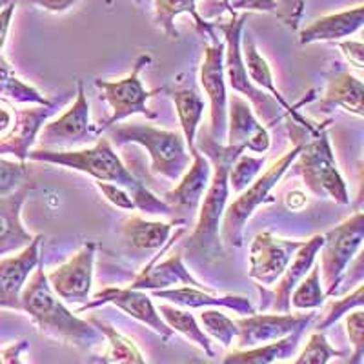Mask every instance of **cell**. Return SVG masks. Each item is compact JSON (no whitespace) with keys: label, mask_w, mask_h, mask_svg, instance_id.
<instances>
[{"label":"cell","mask_w":364,"mask_h":364,"mask_svg":"<svg viewBox=\"0 0 364 364\" xmlns=\"http://www.w3.org/2000/svg\"><path fill=\"white\" fill-rule=\"evenodd\" d=\"M200 328L206 330V333H210L215 341H219L224 348H230L233 344V341L237 339V333H239V326H237L235 318L228 317L226 314L219 310V308H206V310H200L199 317Z\"/></svg>","instance_id":"35"},{"label":"cell","mask_w":364,"mask_h":364,"mask_svg":"<svg viewBox=\"0 0 364 364\" xmlns=\"http://www.w3.org/2000/svg\"><path fill=\"white\" fill-rule=\"evenodd\" d=\"M275 364H284V363H275Z\"/></svg>","instance_id":"49"},{"label":"cell","mask_w":364,"mask_h":364,"mask_svg":"<svg viewBox=\"0 0 364 364\" xmlns=\"http://www.w3.org/2000/svg\"><path fill=\"white\" fill-rule=\"evenodd\" d=\"M195 146L203 149V155L211 164V178L208 190L203 197L199 208V219L195 224L193 233L188 239L186 246L190 252L203 255L206 259L220 255L223 242H220V219L230 199V182L228 175L232 170V164L245 149L237 146H228L215 142L208 135V132L200 133L199 139H195ZM197 148V149H199Z\"/></svg>","instance_id":"1"},{"label":"cell","mask_w":364,"mask_h":364,"mask_svg":"<svg viewBox=\"0 0 364 364\" xmlns=\"http://www.w3.org/2000/svg\"><path fill=\"white\" fill-rule=\"evenodd\" d=\"M155 22L162 29L168 38H177L178 31L175 28V18L178 15H191L195 21V26L200 31V35H206L208 38L213 37V26L211 22H206L197 11V0H154Z\"/></svg>","instance_id":"31"},{"label":"cell","mask_w":364,"mask_h":364,"mask_svg":"<svg viewBox=\"0 0 364 364\" xmlns=\"http://www.w3.org/2000/svg\"><path fill=\"white\" fill-rule=\"evenodd\" d=\"M42 235H35L24 250L0 259V310L21 311L22 290L42 261Z\"/></svg>","instance_id":"17"},{"label":"cell","mask_w":364,"mask_h":364,"mask_svg":"<svg viewBox=\"0 0 364 364\" xmlns=\"http://www.w3.org/2000/svg\"><path fill=\"white\" fill-rule=\"evenodd\" d=\"M211 178V164L203 154L191 155V164L186 173L178 178V184L164 195V203L170 210L182 215H193L197 213L203 203V197L208 190Z\"/></svg>","instance_id":"19"},{"label":"cell","mask_w":364,"mask_h":364,"mask_svg":"<svg viewBox=\"0 0 364 364\" xmlns=\"http://www.w3.org/2000/svg\"><path fill=\"white\" fill-rule=\"evenodd\" d=\"M364 21V6L357 4L343 11L324 15L306 28L301 29L299 41L301 44H315V42H337L360 31Z\"/></svg>","instance_id":"24"},{"label":"cell","mask_w":364,"mask_h":364,"mask_svg":"<svg viewBox=\"0 0 364 364\" xmlns=\"http://www.w3.org/2000/svg\"><path fill=\"white\" fill-rule=\"evenodd\" d=\"M28 164L0 157V197L15 193L28 184Z\"/></svg>","instance_id":"39"},{"label":"cell","mask_w":364,"mask_h":364,"mask_svg":"<svg viewBox=\"0 0 364 364\" xmlns=\"http://www.w3.org/2000/svg\"><path fill=\"white\" fill-rule=\"evenodd\" d=\"M304 240H290L275 237L272 232L257 233L250 245L248 275L257 286L272 290L281 279Z\"/></svg>","instance_id":"12"},{"label":"cell","mask_w":364,"mask_h":364,"mask_svg":"<svg viewBox=\"0 0 364 364\" xmlns=\"http://www.w3.org/2000/svg\"><path fill=\"white\" fill-rule=\"evenodd\" d=\"M240 50H242V58H245L246 71H248V77L250 80H252L253 86L266 91V93H268V95L279 104V106H281L282 112L286 113V117H290L291 120H295V122H299V124L302 126L310 124V120H308L306 117H302L301 113L297 112L299 106H291V104H288V100L282 97L279 87L275 86L272 68H269L268 60L259 53L255 42H253L252 35L250 33H246L245 37H242V41H240Z\"/></svg>","instance_id":"23"},{"label":"cell","mask_w":364,"mask_h":364,"mask_svg":"<svg viewBox=\"0 0 364 364\" xmlns=\"http://www.w3.org/2000/svg\"><path fill=\"white\" fill-rule=\"evenodd\" d=\"M93 184H95L97 190L102 193L104 199L108 200L109 204H113L115 208L124 211L135 210V204H133L132 197H129V193L122 186L113 184V182H102V181H93Z\"/></svg>","instance_id":"41"},{"label":"cell","mask_w":364,"mask_h":364,"mask_svg":"<svg viewBox=\"0 0 364 364\" xmlns=\"http://www.w3.org/2000/svg\"><path fill=\"white\" fill-rule=\"evenodd\" d=\"M186 224V220H146L139 215H132L126 219L120 228V235L132 246L133 250H161L170 240L177 226Z\"/></svg>","instance_id":"27"},{"label":"cell","mask_w":364,"mask_h":364,"mask_svg":"<svg viewBox=\"0 0 364 364\" xmlns=\"http://www.w3.org/2000/svg\"><path fill=\"white\" fill-rule=\"evenodd\" d=\"M266 166V155L261 157H253L248 154H240L232 164V170L228 175V182H230V191L239 195L240 191H245L246 188L255 181L259 175L262 173V168Z\"/></svg>","instance_id":"36"},{"label":"cell","mask_w":364,"mask_h":364,"mask_svg":"<svg viewBox=\"0 0 364 364\" xmlns=\"http://www.w3.org/2000/svg\"><path fill=\"white\" fill-rule=\"evenodd\" d=\"M159 315L166 323V326L170 328L173 333H181L184 339H188L190 343H193L195 346H199L206 357H213V348H211L210 337L204 333V330L200 328L199 321L195 315H191L190 311L184 310V308L173 306V304H166L161 302L157 306Z\"/></svg>","instance_id":"32"},{"label":"cell","mask_w":364,"mask_h":364,"mask_svg":"<svg viewBox=\"0 0 364 364\" xmlns=\"http://www.w3.org/2000/svg\"><path fill=\"white\" fill-rule=\"evenodd\" d=\"M28 161L63 166L68 170L86 173L93 181L113 182L124 188L129 197L144 188V184L122 164L108 136H99L95 144L80 149H31Z\"/></svg>","instance_id":"5"},{"label":"cell","mask_w":364,"mask_h":364,"mask_svg":"<svg viewBox=\"0 0 364 364\" xmlns=\"http://www.w3.org/2000/svg\"><path fill=\"white\" fill-rule=\"evenodd\" d=\"M339 50L343 51V55L346 57V60L350 63V66H353L355 70H363L364 66V46L360 41H343L339 42Z\"/></svg>","instance_id":"44"},{"label":"cell","mask_w":364,"mask_h":364,"mask_svg":"<svg viewBox=\"0 0 364 364\" xmlns=\"http://www.w3.org/2000/svg\"><path fill=\"white\" fill-rule=\"evenodd\" d=\"M224 2H226V0H223V6H224Z\"/></svg>","instance_id":"50"},{"label":"cell","mask_w":364,"mask_h":364,"mask_svg":"<svg viewBox=\"0 0 364 364\" xmlns=\"http://www.w3.org/2000/svg\"><path fill=\"white\" fill-rule=\"evenodd\" d=\"M151 63L149 55H141L133 64L132 71L126 75L124 79L119 80H102L95 79V87L100 91V99H104L112 108V117H109L102 126H97L99 133L102 135L104 132L112 126L120 124L128 120L129 117L142 115L149 120H155V115L148 106V100L155 97L157 93H162L164 90L148 91L141 80L142 68Z\"/></svg>","instance_id":"9"},{"label":"cell","mask_w":364,"mask_h":364,"mask_svg":"<svg viewBox=\"0 0 364 364\" xmlns=\"http://www.w3.org/2000/svg\"><path fill=\"white\" fill-rule=\"evenodd\" d=\"M55 106H29L18 109L15 128L6 141L0 142V157L13 155L18 162L28 161L31 146L37 142L38 132L46 124V120L53 115Z\"/></svg>","instance_id":"25"},{"label":"cell","mask_w":364,"mask_h":364,"mask_svg":"<svg viewBox=\"0 0 364 364\" xmlns=\"http://www.w3.org/2000/svg\"><path fill=\"white\" fill-rule=\"evenodd\" d=\"M21 311L28 314L42 336L50 339L71 344L80 350L104 343L102 333L87 318H80L68 310L66 304L53 294L46 279L42 261L22 290Z\"/></svg>","instance_id":"2"},{"label":"cell","mask_w":364,"mask_h":364,"mask_svg":"<svg viewBox=\"0 0 364 364\" xmlns=\"http://www.w3.org/2000/svg\"><path fill=\"white\" fill-rule=\"evenodd\" d=\"M286 119H288L290 136L294 139V148L288 154L282 155L281 159H277L269 168H266L264 173L259 175L245 191H240L237 195L235 200H232L226 206V210L223 213V219H220L219 235L220 240H223L228 248H240L242 246L246 223L253 215V211L268 200L273 188L281 182L286 171L290 170L291 162L299 155V149H301V129L308 128L311 122L308 126H302L299 122H295V120H291L290 117H286Z\"/></svg>","instance_id":"4"},{"label":"cell","mask_w":364,"mask_h":364,"mask_svg":"<svg viewBox=\"0 0 364 364\" xmlns=\"http://www.w3.org/2000/svg\"><path fill=\"white\" fill-rule=\"evenodd\" d=\"M315 318V311L308 314H252L235 318L237 350L255 348L261 344L275 343L291 336L294 331L308 328Z\"/></svg>","instance_id":"15"},{"label":"cell","mask_w":364,"mask_h":364,"mask_svg":"<svg viewBox=\"0 0 364 364\" xmlns=\"http://www.w3.org/2000/svg\"><path fill=\"white\" fill-rule=\"evenodd\" d=\"M344 357V352L336 350L328 343L323 331H314L308 339L306 346L295 357L294 364H330V360Z\"/></svg>","instance_id":"37"},{"label":"cell","mask_w":364,"mask_h":364,"mask_svg":"<svg viewBox=\"0 0 364 364\" xmlns=\"http://www.w3.org/2000/svg\"><path fill=\"white\" fill-rule=\"evenodd\" d=\"M304 330L306 328L294 331L291 336L275 341V343L246 348V350H233L220 360V364H275L290 359L297 353Z\"/></svg>","instance_id":"29"},{"label":"cell","mask_w":364,"mask_h":364,"mask_svg":"<svg viewBox=\"0 0 364 364\" xmlns=\"http://www.w3.org/2000/svg\"><path fill=\"white\" fill-rule=\"evenodd\" d=\"M290 168L291 173L301 175L314 197L350 204V191L337 166L326 126L311 122L308 128L301 129V149Z\"/></svg>","instance_id":"3"},{"label":"cell","mask_w":364,"mask_h":364,"mask_svg":"<svg viewBox=\"0 0 364 364\" xmlns=\"http://www.w3.org/2000/svg\"><path fill=\"white\" fill-rule=\"evenodd\" d=\"M22 4L35 6V8H41L44 11L51 13H64L68 9L73 8L79 0H21Z\"/></svg>","instance_id":"45"},{"label":"cell","mask_w":364,"mask_h":364,"mask_svg":"<svg viewBox=\"0 0 364 364\" xmlns=\"http://www.w3.org/2000/svg\"><path fill=\"white\" fill-rule=\"evenodd\" d=\"M224 8L230 13H235V9H245V11H277V0H226Z\"/></svg>","instance_id":"42"},{"label":"cell","mask_w":364,"mask_h":364,"mask_svg":"<svg viewBox=\"0 0 364 364\" xmlns=\"http://www.w3.org/2000/svg\"><path fill=\"white\" fill-rule=\"evenodd\" d=\"M363 97V80L359 77H353L348 71H339V73H336L328 80L323 99L318 102V108L324 109V112L326 109L341 108L360 119L364 115Z\"/></svg>","instance_id":"28"},{"label":"cell","mask_w":364,"mask_h":364,"mask_svg":"<svg viewBox=\"0 0 364 364\" xmlns=\"http://www.w3.org/2000/svg\"><path fill=\"white\" fill-rule=\"evenodd\" d=\"M324 245L318 259V273L326 297L337 294L341 281L360 253L364 240V213L357 210L352 217L324 233Z\"/></svg>","instance_id":"8"},{"label":"cell","mask_w":364,"mask_h":364,"mask_svg":"<svg viewBox=\"0 0 364 364\" xmlns=\"http://www.w3.org/2000/svg\"><path fill=\"white\" fill-rule=\"evenodd\" d=\"M99 136L97 126L91 124L90 102L84 93V84L79 80L75 102L58 119L42 126L37 141L42 149H77L80 146L87 148L95 144Z\"/></svg>","instance_id":"10"},{"label":"cell","mask_w":364,"mask_h":364,"mask_svg":"<svg viewBox=\"0 0 364 364\" xmlns=\"http://www.w3.org/2000/svg\"><path fill=\"white\" fill-rule=\"evenodd\" d=\"M210 44L204 48L199 80L204 93L210 99V129L208 135L215 142L226 139L228 126V84L224 75V42L215 35L210 37Z\"/></svg>","instance_id":"11"},{"label":"cell","mask_w":364,"mask_h":364,"mask_svg":"<svg viewBox=\"0 0 364 364\" xmlns=\"http://www.w3.org/2000/svg\"><path fill=\"white\" fill-rule=\"evenodd\" d=\"M324 245L323 235H314L311 239L304 240V245L297 250V253L294 255L291 262L288 264V268L284 269V273L281 275L275 286L272 288V310L275 314H288L291 310L290 308V295L294 291L295 286L306 277L308 272L311 269V266L317 262V257L321 248Z\"/></svg>","instance_id":"20"},{"label":"cell","mask_w":364,"mask_h":364,"mask_svg":"<svg viewBox=\"0 0 364 364\" xmlns=\"http://www.w3.org/2000/svg\"><path fill=\"white\" fill-rule=\"evenodd\" d=\"M151 297L171 302L173 306L184 308V310L228 308V310H233L240 315L255 314V306L248 297H242V295H213L210 294V290H200V288H193V286L155 290L151 291Z\"/></svg>","instance_id":"21"},{"label":"cell","mask_w":364,"mask_h":364,"mask_svg":"<svg viewBox=\"0 0 364 364\" xmlns=\"http://www.w3.org/2000/svg\"><path fill=\"white\" fill-rule=\"evenodd\" d=\"M31 190L33 184L28 182L15 193L0 197V257L21 252L33 239L22 224V206Z\"/></svg>","instance_id":"22"},{"label":"cell","mask_w":364,"mask_h":364,"mask_svg":"<svg viewBox=\"0 0 364 364\" xmlns=\"http://www.w3.org/2000/svg\"><path fill=\"white\" fill-rule=\"evenodd\" d=\"M186 232V226L182 224L178 230H175L170 240L159 250L154 255V259L141 269V273L132 281L129 288L141 291H155V290H170V288H181V286H193V288H200V290H208L200 281L191 275L190 269L186 268L184 261H182L181 253H170V257L166 261H161L162 253L170 252L171 246L181 239L182 233Z\"/></svg>","instance_id":"14"},{"label":"cell","mask_w":364,"mask_h":364,"mask_svg":"<svg viewBox=\"0 0 364 364\" xmlns=\"http://www.w3.org/2000/svg\"><path fill=\"white\" fill-rule=\"evenodd\" d=\"M97 242H86L79 252L70 257L64 264L57 266L46 279L51 290L60 301L68 304H86L93 288V272H95Z\"/></svg>","instance_id":"13"},{"label":"cell","mask_w":364,"mask_h":364,"mask_svg":"<svg viewBox=\"0 0 364 364\" xmlns=\"http://www.w3.org/2000/svg\"><path fill=\"white\" fill-rule=\"evenodd\" d=\"M344 328L353 346L352 364H360L364 353V311L363 308L352 310L344 315Z\"/></svg>","instance_id":"40"},{"label":"cell","mask_w":364,"mask_h":364,"mask_svg":"<svg viewBox=\"0 0 364 364\" xmlns=\"http://www.w3.org/2000/svg\"><path fill=\"white\" fill-rule=\"evenodd\" d=\"M363 304H364V286L363 282H360V284H357V288L352 291V294L344 295L343 299H336V301H331L330 304H328L323 321L317 324V330L318 331L326 330L328 326L336 324L337 321H341L344 315L350 314L352 310L363 308Z\"/></svg>","instance_id":"38"},{"label":"cell","mask_w":364,"mask_h":364,"mask_svg":"<svg viewBox=\"0 0 364 364\" xmlns=\"http://www.w3.org/2000/svg\"><path fill=\"white\" fill-rule=\"evenodd\" d=\"M106 132L112 144L122 146L133 142L142 146L151 161V171L166 181L177 182L190 168L191 155L182 133L168 132L141 122H120Z\"/></svg>","instance_id":"6"},{"label":"cell","mask_w":364,"mask_h":364,"mask_svg":"<svg viewBox=\"0 0 364 364\" xmlns=\"http://www.w3.org/2000/svg\"><path fill=\"white\" fill-rule=\"evenodd\" d=\"M18 109L8 99L0 97V142L6 141L15 128Z\"/></svg>","instance_id":"43"},{"label":"cell","mask_w":364,"mask_h":364,"mask_svg":"<svg viewBox=\"0 0 364 364\" xmlns=\"http://www.w3.org/2000/svg\"><path fill=\"white\" fill-rule=\"evenodd\" d=\"M0 97L8 99L9 102L28 104V106H55L50 99L41 95V91L18 79L13 73L8 60L2 57H0Z\"/></svg>","instance_id":"33"},{"label":"cell","mask_w":364,"mask_h":364,"mask_svg":"<svg viewBox=\"0 0 364 364\" xmlns=\"http://www.w3.org/2000/svg\"><path fill=\"white\" fill-rule=\"evenodd\" d=\"M15 8H17V2H11V4H8L6 8L0 9V53H2L6 41H8V33H9V28H11Z\"/></svg>","instance_id":"47"},{"label":"cell","mask_w":364,"mask_h":364,"mask_svg":"<svg viewBox=\"0 0 364 364\" xmlns=\"http://www.w3.org/2000/svg\"><path fill=\"white\" fill-rule=\"evenodd\" d=\"M87 321L102 333V344H106L102 352L90 357V364H148L136 344L115 326L99 317H90Z\"/></svg>","instance_id":"26"},{"label":"cell","mask_w":364,"mask_h":364,"mask_svg":"<svg viewBox=\"0 0 364 364\" xmlns=\"http://www.w3.org/2000/svg\"><path fill=\"white\" fill-rule=\"evenodd\" d=\"M170 97L175 104V112H177L178 124H181L182 136L186 141L188 151L190 155L197 154L199 149L195 146V139H197L200 120H203L204 109H206L204 99L199 95V91L188 86L171 90Z\"/></svg>","instance_id":"30"},{"label":"cell","mask_w":364,"mask_h":364,"mask_svg":"<svg viewBox=\"0 0 364 364\" xmlns=\"http://www.w3.org/2000/svg\"><path fill=\"white\" fill-rule=\"evenodd\" d=\"M104 304H112V306L119 308L120 311H124L126 315L142 323L144 326L151 328L164 341L171 339V336H173V331L166 326V323L159 315L155 302L151 301V297L146 291L133 290L129 286H126V288L108 286V288H104V290L91 295L90 301L79 308V314L87 310H95V308L104 306Z\"/></svg>","instance_id":"16"},{"label":"cell","mask_w":364,"mask_h":364,"mask_svg":"<svg viewBox=\"0 0 364 364\" xmlns=\"http://www.w3.org/2000/svg\"><path fill=\"white\" fill-rule=\"evenodd\" d=\"M246 15L237 17L232 13V18L223 22L219 29L224 35V75H226V84L230 90L235 91V95H240L248 100L252 109L257 117H261L266 124H273L286 117L282 108L279 106L266 91L253 86L248 77V71L242 58V50H240V41H242V29H245Z\"/></svg>","instance_id":"7"},{"label":"cell","mask_w":364,"mask_h":364,"mask_svg":"<svg viewBox=\"0 0 364 364\" xmlns=\"http://www.w3.org/2000/svg\"><path fill=\"white\" fill-rule=\"evenodd\" d=\"M226 144L237 146L252 154H268L272 139L266 126L257 119L248 100L240 95L228 97Z\"/></svg>","instance_id":"18"},{"label":"cell","mask_w":364,"mask_h":364,"mask_svg":"<svg viewBox=\"0 0 364 364\" xmlns=\"http://www.w3.org/2000/svg\"><path fill=\"white\" fill-rule=\"evenodd\" d=\"M186 364H210V363H206V360H200V359H193V360H190V363H186Z\"/></svg>","instance_id":"48"},{"label":"cell","mask_w":364,"mask_h":364,"mask_svg":"<svg viewBox=\"0 0 364 364\" xmlns=\"http://www.w3.org/2000/svg\"><path fill=\"white\" fill-rule=\"evenodd\" d=\"M28 341H18V343H13L11 346L4 348L0 352V364H24L22 353L28 350Z\"/></svg>","instance_id":"46"},{"label":"cell","mask_w":364,"mask_h":364,"mask_svg":"<svg viewBox=\"0 0 364 364\" xmlns=\"http://www.w3.org/2000/svg\"><path fill=\"white\" fill-rule=\"evenodd\" d=\"M326 301L323 282H321V273L318 264L315 262L308 275L299 282L290 295V308L295 311H315L323 306Z\"/></svg>","instance_id":"34"}]
</instances>
